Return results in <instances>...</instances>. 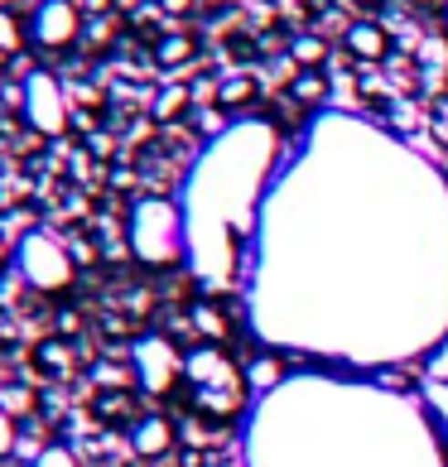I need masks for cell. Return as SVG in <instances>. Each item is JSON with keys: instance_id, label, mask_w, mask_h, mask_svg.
I'll use <instances>...</instances> for the list:
<instances>
[{"instance_id": "obj_1", "label": "cell", "mask_w": 448, "mask_h": 467, "mask_svg": "<svg viewBox=\"0 0 448 467\" xmlns=\"http://www.w3.org/2000/svg\"><path fill=\"white\" fill-rule=\"evenodd\" d=\"M183 395L198 420L208 424H232L246 410V376L222 348H193L183 357Z\"/></svg>"}, {"instance_id": "obj_2", "label": "cell", "mask_w": 448, "mask_h": 467, "mask_svg": "<svg viewBox=\"0 0 448 467\" xmlns=\"http://www.w3.org/2000/svg\"><path fill=\"white\" fill-rule=\"evenodd\" d=\"M126 241H130V255L145 270H174V265H183V251H188L183 207L174 198H160V193L135 198L130 213H126Z\"/></svg>"}, {"instance_id": "obj_3", "label": "cell", "mask_w": 448, "mask_h": 467, "mask_svg": "<svg viewBox=\"0 0 448 467\" xmlns=\"http://www.w3.org/2000/svg\"><path fill=\"white\" fill-rule=\"evenodd\" d=\"M15 275H20L25 289H34V294H68L78 285L73 246H68L63 236L44 232V227H29L15 241Z\"/></svg>"}, {"instance_id": "obj_4", "label": "cell", "mask_w": 448, "mask_h": 467, "mask_svg": "<svg viewBox=\"0 0 448 467\" xmlns=\"http://www.w3.org/2000/svg\"><path fill=\"white\" fill-rule=\"evenodd\" d=\"M130 386L150 400H174L183 390V352L164 333H141L130 342Z\"/></svg>"}, {"instance_id": "obj_5", "label": "cell", "mask_w": 448, "mask_h": 467, "mask_svg": "<svg viewBox=\"0 0 448 467\" xmlns=\"http://www.w3.org/2000/svg\"><path fill=\"white\" fill-rule=\"evenodd\" d=\"M20 111L29 120L34 135H44V140H54V135L68 130V120H73V107H68V92L54 73H44V67H34L20 88Z\"/></svg>"}, {"instance_id": "obj_6", "label": "cell", "mask_w": 448, "mask_h": 467, "mask_svg": "<svg viewBox=\"0 0 448 467\" xmlns=\"http://www.w3.org/2000/svg\"><path fill=\"white\" fill-rule=\"evenodd\" d=\"M29 39L44 48V54H63L82 39V10L78 0H39L29 15Z\"/></svg>"}, {"instance_id": "obj_7", "label": "cell", "mask_w": 448, "mask_h": 467, "mask_svg": "<svg viewBox=\"0 0 448 467\" xmlns=\"http://www.w3.org/2000/svg\"><path fill=\"white\" fill-rule=\"evenodd\" d=\"M126 443H130V458H135V462L160 467L169 453H174L179 429H174V420H169L164 410H145L141 420H135V424L126 429Z\"/></svg>"}, {"instance_id": "obj_8", "label": "cell", "mask_w": 448, "mask_h": 467, "mask_svg": "<svg viewBox=\"0 0 448 467\" xmlns=\"http://www.w3.org/2000/svg\"><path fill=\"white\" fill-rule=\"evenodd\" d=\"M92 414L97 424H135L145 410H135V386H101L97 400H92Z\"/></svg>"}, {"instance_id": "obj_9", "label": "cell", "mask_w": 448, "mask_h": 467, "mask_svg": "<svg viewBox=\"0 0 448 467\" xmlns=\"http://www.w3.org/2000/svg\"><path fill=\"white\" fill-rule=\"evenodd\" d=\"M188 323H193V333L203 337V348H222V342L232 337V318L217 308V299H193L188 304Z\"/></svg>"}, {"instance_id": "obj_10", "label": "cell", "mask_w": 448, "mask_h": 467, "mask_svg": "<svg viewBox=\"0 0 448 467\" xmlns=\"http://www.w3.org/2000/svg\"><path fill=\"white\" fill-rule=\"evenodd\" d=\"M342 44H348V54L361 58V63H381L391 54V34L371 20H357L348 34H342Z\"/></svg>"}, {"instance_id": "obj_11", "label": "cell", "mask_w": 448, "mask_h": 467, "mask_svg": "<svg viewBox=\"0 0 448 467\" xmlns=\"http://www.w3.org/2000/svg\"><path fill=\"white\" fill-rule=\"evenodd\" d=\"M241 376H246V390H251V395H270V390H280V386H285V357L255 352V357H246Z\"/></svg>"}, {"instance_id": "obj_12", "label": "cell", "mask_w": 448, "mask_h": 467, "mask_svg": "<svg viewBox=\"0 0 448 467\" xmlns=\"http://www.w3.org/2000/svg\"><path fill=\"white\" fill-rule=\"evenodd\" d=\"M34 367L39 371H54V376H73V352H68L63 337H44L39 348H34Z\"/></svg>"}, {"instance_id": "obj_13", "label": "cell", "mask_w": 448, "mask_h": 467, "mask_svg": "<svg viewBox=\"0 0 448 467\" xmlns=\"http://www.w3.org/2000/svg\"><path fill=\"white\" fill-rule=\"evenodd\" d=\"M188 58H193V39H188V34H164V39L154 44V63L160 67H179Z\"/></svg>"}, {"instance_id": "obj_14", "label": "cell", "mask_w": 448, "mask_h": 467, "mask_svg": "<svg viewBox=\"0 0 448 467\" xmlns=\"http://www.w3.org/2000/svg\"><path fill=\"white\" fill-rule=\"evenodd\" d=\"M289 54H295V63L304 67V73H314V67L328 58V44H323L318 34H299V39L289 44Z\"/></svg>"}, {"instance_id": "obj_15", "label": "cell", "mask_w": 448, "mask_h": 467, "mask_svg": "<svg viewBox=\"0 0 448 467\" xmlns=\"http://www.w3.org/2000/svg\"><path fill=\"white\" fill-rule=\"evenodd\" d=\"M29 467H82V458H78V448L73 443H44L39 453H34V462Z\"/></svg>"}, {"instance_id": "obj_16", "label": "cell", "mask_w": 448, "mask_h": 467, "mask_svg": "<svg viewBox=\"0 0 448 467\" xmlns=\"http://www.w3.org/2000/svg\"><path fill=\"white\" fill-rule=\"evenodd\" d=\"M20 44H25V29H20V20L0 5V58H15L20 54Z\"/></svg>"}, {"instance_id": "obj_17", "label": "cell", "mask_w": 448, "mask_h": 467, "mask_svg": "<svg viewBox=\"0 0 448 467\" xmlns=\"http://www.w3.org/2000/svg\"><path fill=\"white\" fill-rule=\"evenodd\" d=\"M424 380L429 386H448V337H439L424 357Z\"/></svg>"}, {"instance_id": "obj_18", "label": "cell", "mask_w": 448, "mask_h": 467, "mask_svg": "<svg viewBox=\"0 0 448 467\" xmlns=\"http://www.w3.org/2000/svg\"><path fill=\"white\" fill-rule=\"evenodd\" d=\"M255 97V82L251 78H227L217 88V107H241V101H251Z\"/></svg>"}, {"instance_id": "obj_19", "label": "cell", "mask_w": 448, "mask_h": 467, "mask_svg": "<svg viewBox=\"0 0 448 467\" xmlns=\"http://www.w3.org/2000/svg\"><path fill=\"white\" fill-rule=\"evenodd\" d=\"M15 448H20V424H15V414L0 405V467L15 458Z\"/></svg>"}, {"instance_id": "obj_20", "label": "cell", "mask_w": 448, "mask_h": 467, "mask_svg": "<svg viewBox=\"0 0 448 467\" xmlns=\"http://www.w3.org/2000/svg\"><path fill=\"white\" fill-rule=\"evenodd\" d=\"M323 92H328V88H323L318 73H299V78H295V97L308 101V107H314V101H323Z\"/></svg>"}, {"instance_id": "obj_21", "label": "cell", "mask_w": 448, "mask_h": 467, "mask_svg": "<svg viewBox=\"0 0 448 467\" xmlns=\"http://www.w3.org/2000/svg\"><path fill=\"white\" fill-rule=\"evenodd\" d=\"M183 101H188L183 92H164V101H160V116H174V107L183 111Z\"/></svg>"}, {"instance_id": "obj_22", "label": "cell", "mask_w": 448, "mask_h": 467, "mask_svg": "<svg viewBox=\"0 0 448 467\" xmlns=\"http://www.w3.org/2000/svg\"><path fill=\"white\" fill-rule=\"evenodd\" d=\"M5 270H15V246L5 241V232H0V275H5Z\"/></svg>"}, {"instance_id": "obj_23", "label": "cell", "mask_w": 448, "mask_h": 467, "mask_svg": "<svg viewBox=\"0 0 448 467\" xmlns=\"http://www.w3.org/2000/svg\"><path fill=\"white\" fill-rule=\"evenodd\" d=\"M179 462L183 467H208V462H203V448H179Z\"/></svg>"}, {"instance_id": "obj_24", "label": "cell", "mask_w": 448, "mask_h": 467, "mask_svg": "<svg viewBox=\"0 0 448 467\" xmlns=\"http://www.w3.org/2000/svg\"><path fill=\"white\" fill-rule=\"evenodd\" d=\"M193 5H198V0H160V10H169V15H188Z\"/></svg>"}, {"instance_id": "obj_25", "label": "cell", "mask_w": 448, "mask_h": 467, "mask_svg": "<svg viewBox=\"0 0 448 467\" xmlns=\"http://www.w3.org/2000/svg\"><path fill=\"white\" fill-rule=\"evenodd\" d=\"M357 5H381V0H357Z\"/></svg>"}]
</instances>
